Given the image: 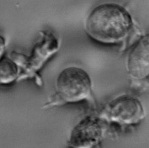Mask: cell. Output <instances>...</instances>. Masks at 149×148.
Segmentation results:
<instances>
[{"label":"cell","instance_id":"cell-1","mask_svg":"<svg viewBox=\"0 0 149 148\" xmlns=\"http://www.w3.org/2000/svg\"><path fill=\"white\" fill-rule=\"evenodd\" d=\"M132 26L130 14L115 3H105L95 8L87 17L85 25L90 37L104 44L121 41L127 36Z\"/></svg>","mask_w":149,"mask_h":148},{"label":"cell","instance_id":"cell-2","mask_svg":"<svg viewBox=\"0 0 149 148\" xmlns=\"http://www.w3.org/2000/svg\"><path fill=\"white\" fill-rule=\"evenodd\" d=\"M91 86L90 77L84 70L76 67L65 68L56 79V93L49 105L76 102L88 98Z\"/></svg>","mask_w":149,"mask_h":148},{"label":"cell","instance_id":"cell-3","mask_svg":"<svg viewBox=\"0 0 149 148\" xmlns=\"http://www.w3.org/2000/svg\"><path fill=\"white\" fill-rule=\"evenodd\" d=\"M103 116L109 121L120 124H132L144 117L140 102L129 96H122L109 103L105 109Z\"/></svg>","mask_w":149,"mask_h":148},{"label":"cell","instance_id":"cell-4","mask_svg":"<svg viewBox=\"0 0 149 148\" xmlns=\"http://www.w3.org/2000/svg\"><path fill=\"white\" fill-rule=\"evenodd\" d=\"M58 46V40L52 34L44 33L42 39L34 45L31 56L23 60L26 71L33 73L39 70L46 60L57 50Z\"/></svg>","mask_w":149,"mask_h":148},{"label":"cell","instance_id":"cell-5","mask_svg":"<svg viewBox=\"0 0 149 148\" xmlns=\"http://www.w3.org/2000/svg\"><path fill=\"white\" fill-rule=\"evenodd\" d=\"M130 75L136 79H143L148 74V38L143 37L129 53L127 63Z\"/></svg>","mask_w":149,"mask_h":148},{"label":"cell","instance_id":"cell-6","mask_svg":"<svg viewBox=\"0 0 149 148\" xmlns=\"http://www.w3.org/2000/svg\"><path fill=\"white\" fill-rule=\"evenodd\" d=\"M102 133L101 127L96 120L88 117L83 120L79 124L72 133V142L80 139V141L83 139V143H87L88 145L94 143L98 140Z\"/></svg>","mask_w":149,"mask_h":148},{"label":"cell","instance_id":"cell-7","mask_svg":"<svg viewBox=\"0 0 149 148\" xmlns=\"http://www.w3.org/2000/svg\"><path fill=\"white\" fill-rule=\"evenodd\" d=\"M18 70L16 65L9 59L0 60V83L8 84L16 79Z\"/></svg>","mask_w":149,"mask_h":148},{"label":"cell","instance_id":"cell-8","mask_svg":"<svg viewBox=\"0 0 149 148\" xmlns=\"http://www.w3.org/2000/svg\"><path fill=\"white\" fill-rule=\"evenodd\" d=\"M5 40L3 37L0 36V60L2 59L1 57L5 50Z\"/></svg>","mask_w":149,"mask_h":148}]
</instances>
